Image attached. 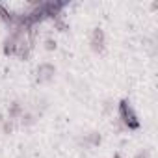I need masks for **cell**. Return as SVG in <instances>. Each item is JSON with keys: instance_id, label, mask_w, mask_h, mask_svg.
Listing matches in <instances>:
<instances>
[{"instance_id": "obj_1", "label": "cell", "mask_w": 158, "mask_h": 158, "mask_svg": "<svg viewBox=\"0 0 158 158\" xmlns=\"http://www.w3.org/2000/svg\"><path fill=\"white\" fill-rule=\"evenodd\" d=\"M119 119L125 125V128H128V130H138L139 128L138 115L134 114V110H132V106H130V102L127 99L119 102Z\"/></svg>"}, {"instance_id": "obj_2", "label": "cell", "mask_w": 158, "mask_h": 158, "mask_svg": "<svg viewBox=\"0 0 158 158\" xmlns=\"http://www.w3.org/2000/svg\"><path fill=\"white\" fill-rule=\"evenodd\" d=\"M67 6V2H43L41 10H43V15L45 17H50V19H60L61 15V10Z\"/></svg>"}, {"instance_id": "obj_3", "label": "cell", "mask_w": 158, "mask_h": 158, "mask_svg": "<svg viewBox=\"0 0 158 158\" xmlns=\"http://www.w3.org/2000/svg\"><path fill=\"white\" fill-rule=\"evenodd\" d=\"M54 73H56V67H54L52 63H48V61L41 63V65L37 67V82L43 84V82L52 80V78H54Z\"/></svg>"}, {"instance_id": "obj_4", "label": "cell", "mask_w": 158, "mask_h": 158, "mask_svg": "<svg viewBox=\"0 0 158 158\" xmlns=\"http://www.w3.org/2000/svg\"><path fill=\"white\" fill-rule=\"evenodd\" d=\"M104 41H106L104 32H102L101 28H95L93 34H91V48H93L95 52H102V50H104Z\"/></svg>"}, {"instance_id": "obj_5", "label": "cell", "mask_w": 158, "mask_h": 158, "mask_svg": "<svg viewBox=\"0 0 158 158\" xmlns=\"http://www.w3.org/2000/svg\"><path fill=\"white\" fill-rule=\"evenodd\" d=\"M30 52H32V45H30V41H24V39H21L19 41V45H17V52H15V56L19 58V60H28L30 58Z\"/></svg>"}, {"instance_id": "obj_6", "label": "cell", "mask_w": 158, "mask_h": 158, "mask_svg": "<svg viewBox=\"0 0 158 158\" xmlns=\"http://www.w3.org/2000/svg\"><path fill=\"white\" fill-rule=\"evenodd\" d=\"M15 19H17V15H15L11 10H8L4 4H0V21H4L6 24L13 26V24H15Z\"/></svg>"}, {"instance_id": "obj_7", "label": "cell", "mask_w": 158, "mask_h": 158, "mask_svg": "<svg viewBox=\"0 0 158 158\" xmlns=\"http://www.w3.org/2000/svg\"><path fill=\"white\" fill-rule=\"evenodd\" d=\"M24 114V110H23V104L19 102V101H15V102H11L10 104V108H8V115H10V119L13 121V119H17V117H21Z\"/></svg>"}, {"instance_id": "obj_8", "label": "cell", "mask_w": 158, "mask_h": 158, "mask_svg": "<svg viewBox=\"0 0 158 158\" xmlns=\"http://www.w3.org/2000/svg\"><path fill=\"white\" fill-rule=\"evenodd\" d=\"M101 141H102V136H101L99 132H89V134L84 138V143L89 145V147H99Z\"/></svg>"}, {"instance_id": "obj_9", "label": "cell", "mask_w": 158, "mask_h": 158, "mask_svg": "<svg viewBox=\"0 0 158 158\" xmlns=\"http://www.w3.org/2000/svg\"><path fill=\"white\" fill-rule=\"evenodd\" d=\"M17 41L15 39H11V37H8L6 41H4V54L6 56H15V52H17Z\"/></svg>"}, {"instance_id": "obj_10", "label": "cell", "mask_w": 158, "mask_h": 158, "mask_svg": "<svg viewBox=\"0 0 158 158\" xmlns=\"http://www.w3.org/2000/svg\"><path fill=\"white\" fill-rule=\"evenodd\" d=\"M34 121H35V117H34L32 114H23V115H21V123H23L24 127H30V125H34Z\"/></svg>"}, {"instance_id": "obj_11", "label": "cell", "mask_w": 158, "mask_h": 158, "mask_svg": "<svg viewBox=\"0 0 158 158\" xmlns=\"http://www.w3.org/2000/svg\"><path fill=\"white\" fill-rule=\"evenodd\" d=\"M54 26H56V28H58L60 32H65V30H69V26H67V23H63V21H61V17L54 21Z\"/></svg>"}, {"instance_id": "obj_12", "label": "cell", "mask_w": 158, "mask_h": 158, "mask_svg": "<svg viewBox=\"0 0 158 158\" xmlns=\"http://www.w3.org/2000/svg\"><path fill=\"white\" fill-rule=\"evenodd\" d=\"M2 130H4V134H10V132L13 130V121H11V119H6V121L2 123Z\"/></svg>"}, {"instance_id": "obj_13", "label": "cell", "mask_w": 158, "mask_h": 158, "mask_svg": "<svg viewBox=\"0 0 158 158\" xmlns=\"http://www.w3.org/2000/svg\"><path fill=\"white\" fill-rule=\"evenodd\" d=\"M45 48L47 50H56V41L54 39H47L45 41Z\"/></svg>"}, {"instance_id": "obj_14", "label": "cell", "mask_w": 158, "mask_h": 158, "mask_svg": "<svg viewBox=\"0 0 158 158\" xmlns=\"http://www.w3.org/2000/svg\"><path fill=\"white\" fill-rule=\"evenodd\" d=\"M134 158H151V156H149V151H139Z\"/></svg>"}, {"instance_id": "obj_15", "label": "cell", "mask_w": 158, "mask_h": 158, "mask_svg": "<svg viewBox=\"0 0 158 158\" xmlns=\"http://www.w3.org/2000/svg\"><path fill=\"white\" fill-rule=\"evenodd\" d=\"M112 158H123V156H121L119 152H114V156H112Z\"/></svg>"}]
</instances>
